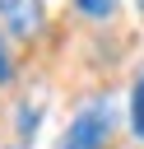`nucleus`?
<instances>
[{
	"label": "nucleus",
	"instance_id": "nucleus-7",
	"mask_svg": "<svg viewBox=\"0 0 144 149\" xmlns=\"http://www.w3.org/2000/svg\"><path fill=\"white\" fill-rule=\"evenodd\" d=\"M135 5H139V14H144V0H135Z\"/></svg>",
	"mask_w": 144,
	"mask_h": 149
},
{
	"label": "nucleus",
	"instance_id": "nucleus-1",
	"mask_svg": "<svg viewBox=\"0 0 144 149\" xmlns=\"http://www.w3.org/2000/svg\"><path fill=\"white\" fill-rule=\"evenodd\" d=\"M111 135H116V107L107 98H93L70 116V126L56 140V149H107Z\"/></svg>",
	"mask_w": 144,
	"mask_h": 149
},
{
	"label": "nucleus",
	"instance_id": "nucleus-3",
	"mask_svg": "<svg viewBox=\"0 0 144 149\" xmlns=\"http://www.w3.org/2000/svg\"><path fill=\"white\" fill-rule=\"evenodd\" d=\"M125 116H130V130H135V140L144 144V70L135 74V84H130V102H125Z\"/></svg>",
	"mask_w": 144,
	"mask_h": 149
},
{
	"label": "nucleus",
	"instance_id": "nucleus-5",
	"mask_svg": "<svg viewBox=\"0 0 144 149\" xmlns=\"http://www.w3.org/2000/svg\"><path fill=\"white\" fill-rule=\"evenodd\" d=\"M37 121H42V107H37V102H19V116H14V130L33 140V130H37Z\"/></svg>",
	"mask_w": 144,
	"mask_h": 149
},
{
	"label": "nucleus",
	"instance_id": "nucleus-4",
	"mask_svg": "<svg viewBox=\"0 0 144 149\" xmlns=\"http://www.w3.org/2000/svg\"><path fill=\"white\" fill-rule=\"evenodd\" d=\"M70 5H74L84 19H98V23H102V19H111V14H116V5H121V0H70Z\"/></svg>",
	"mask_w": 144,
	"mask_h": 149
},
{
	"label": "nucleus",
	"instance_id": "nucleus-2",
	"mask_svg": "<svg viewBox=\"0 0 144 149\" xmlns=\"http://www.w3.org/2000/svg\"><path fill=\"white\" fill-rule=\"evenodd\" d=\"M0 23H5L9 37L28 42V37H37L42 23H46V0H0Z\"/></svg>",
	"mask_w": 144,
	"mask_h": 149
},
{
	"label": "nucleus",
	"instance_id": "nucleus-6",
	"mask_svg": "<svg viewBox=\"0 0 144 149\" xmlns=\"http://www.w3.org/2000/svg\"><path fill=\"white\" fill-rule=\"evenodd\" d=\"M14 79V56H9V47H5V28H0V84H9Z\"/></svg>",
	"mask_w": 144,
	"mask_h": 149
}]
</instances>
